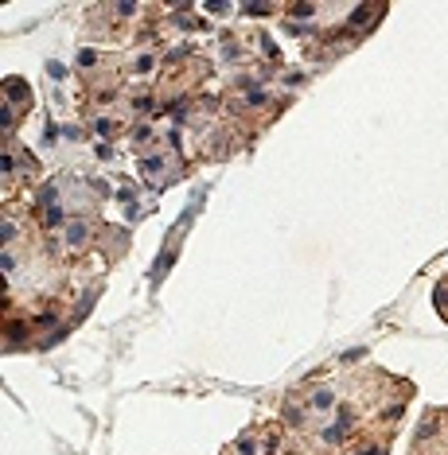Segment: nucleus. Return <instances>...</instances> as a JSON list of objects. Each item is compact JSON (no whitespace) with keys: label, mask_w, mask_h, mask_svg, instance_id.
I'll use <instances>...</instances> for the list:
<instances>
[{"label":"nucleus","mask_w":448,"mask_h":455,"mask_svg":"<svg viewBox=\"0 0 448 455\" xmlns=\"http://www.w3.org/2000/svg\"><path fill=\"white\" fill-rule=\"evenodd\" d=\"M66 241H70V245L86 241V226H70V230H66Z\"/></svg>","instance_id":"obj_1"},{"label":"nucleus","mask_w":448,"mask_h":455,"mask_svg":"<svg viewBox=\"0 0 448 455\" xmlns=\"http://www.w3.org/2000/svg\"><path fill=\"white\" fill-rule=\"evenodd\" d=\"M312 408H332V393H328V389H320V393L312 397Z\"/></svg>","instance_id":"obj_2"}]
</instances>
